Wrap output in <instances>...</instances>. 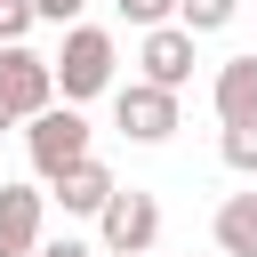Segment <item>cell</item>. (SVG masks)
<instances>
[{"instance_id":"cell-1","label":"cell","mask_w":257,"mask_h":257,"mask_svg":"<svg viewBox=\"0 0 257 257\" xmlns=\"http://www.w3.org/2000/svg\"><path fill=\"white\" fill-rule=\"evenodd\" d=\"M48 72H56L64 104H80V96H104V88H112V32H96V24H72V32H64V48L48 56Z\"/></svg>"},{"instance_id":"cell-2","label":"cell","mask_w":257,"mask_h":257,"mask_svg":"<svg viewBox=\"0 0 257 257\" xmlns=\"http://www.w3.org/2000/svg\"><path fill=\"white\" fill-rule=\"evenodd\" d=\"M80 161H88V120H80L72 104H48V112L32 120V169L56 185V177L80 169Z\"/></svg>"},{"instance_id":"cell-3","label":"cell","mask_w":257,"mask_h":257,"mask_svg":"<svg viewBox=\"0 0 257 257\" xmlns=\"http://www.w3.org/2000/svg\"><path fill=\"white\" fill-rule=\"evenodd\" d=\"M0 104H8L16 120H40V112L56 104V72H48V56H32V48H0Z\"/></svg>"},{"instance_id":"cell-4","label":"cell","mask_w":257,"mask_h":257,"mask_svg":"<svg viewBox=\"0 0 257 257\" xmlns=\"http://www.w3.org/2000/svg\"><path fill=\"white\" fill-rule=\"evenodd\" d=\"M112 120H120V137H137V145H161V137L177 128V96L153 88V80H128V88L112 96Z\"/></svg>"},{"instance_id":"cell-5","label":"cell","mask_w":257,"mask_h":257,"mask_svg":"<svg viewBox=\"0 0 257 257\" xmlns=\"http://www.w3.org/2000/svg\"><path fill=\"white\" fill-rule=\"evenodd\" d=\"M153 233H161V201L153 193H112L104 201V249L112 257H145Z\"/></svg>"},{"instance_id":"cell-6","label":"cell","mask_w":257,"mask_h":257,"mask_svg":"<svg viewBox=\"0 0 257 257\" xmlns=\"http://www.w3.org/2000/svg\"><path fill=\"white\" fill-rule=\"evenodd\" d=\"M137 64H145V80H153V88H169V96H177V88L193 80V32H185V24H161V32H145Z\"/></svg>"},{"instance_id":"cell-7","label":"cell","mask_w":257,"mask_h":257,"mask_svg":"<svg viewBox=\"0 0 257 257\" xmlns=\"http://www.w3.org/2000/svg\"><path fill=\"white\" fill-rule=\"evenodd\" d=\"M0 257H40V193L0 185Z\"/></svg>"},{"instance_id":"cell-8","label":"cell","mask_w":257,"mask_h":257,"mask_svg":"<svg viewBox=\"0 0 257 257\" xmlns=\"http://www.w3.org/2000/svg\"><path fill=\"white\" fill-rule=\"evenodd\" d=\"M217 120L225 128H249L257 120V56H225L217 64Z\"/></svg>"},{"instance_id":"cell-9","label":"cell","mask_w":257,"mask_h":257,"mask_svg":"<svg viewBox=\"0 0 257 257\" xmlns=\"http://www.w3.org/2000/svg\"><path fill=\"white\" fill-rule=\"evenodd\" d=\"M112 193H120V185L104 177V161H80V169H64V177H56V201H64L72 217H104V201H112Z\"/></svg>"},{"instance_id":"cell-10","label":"cell","mask_w":257,"mask_h":257,"mask_svg":"<svg viewBox=\"0 0 257 257\" xmlns=\"http://www.w3.org/2000/svg\"><path fill=\"white\" fill-rule=\"evenodd\" d=\"M217 249L225 257H257V193H233L217 209Z\"/></svg>"},{"instance_id":"cell-11","label":"cell","mask_w":257,"mask_h":257,"mask_svg":"<svg viewBox=\"0 0 257 257\" xmlns=\"http://www.w3.org/2000/svg\"><path fill=\"white\" fill-rule=\"evenodd\" d=\"M233 8H241V0H177L185 32H225V24H233Z\"/></svg>"},{"instance_id":"cell-12","label":"cell","mask_w":257,"mask_h":257,"mask_svg":"<svg viewBox=\"0 0 257 257\" xmlns=\"http://www.w3.org/2000/svg\"><path fill=\"white\" fill-rule=\"evenodd\" d=\"M32 32V0H0V48H24Z\"/></svg>"},{"instance_id":"cell-13","label":"cell","mask_w":257,"mask_h":257,"mask_svg":"<svg viewBox=\"0 0 257 257\" xmlns=\"http://www.w3.org/2000/svg\"><path fill=\"white\" fill-rule=\"evenodd\" d=\"M225 169H257V120L249 128H225Z\"/></svg>"},{"instance_id":"cell-14","label":"cell","mask_w":257,"mask_h":257,"mask_svg":"<svg viewBox=\"0 0 257 257\" xmlns=\"http://www.w3.org/2000/svg\"><path fill=\"white\" fill-rule=\"evenodd\" d=\"M120 16H128V24H145V32H161V24L177 16V0H120Z\"/></svg>"},{"instance_id":"cell-15","label":"cell","mask_w":257,"mask_h":257,"mask_svg":"<svg viewBox=\"0 0 257 257\" xmlns=\"http://www.w3.org/2000/svg\"><path fill=\"white\" fill-rule=\"evenodd\" d=\"M80 8H88V0H32V16H48V24H72Z\"/></svg>"},{"instance_id":"cell-16","label":"cell","mask_w":257,"mask_h":257,"mask_svg":"<svg viewBox=\"0 0 257 257\" xmlns=\"http://www.w3.org/2000/svg\"><path fill=\"white\" fill-rule=\"evenodd\" d=\"M40 257H96V249H88V241H48Z\"/></svg>"},{"instance_id":"cell-17","label":"cell","mask_w":257,"mask_h":257,"mask_svg":"<svg viewBox=\"0 0 257 257\" xmlns=\"http://www.w3.org/2000/svg\"><path fill=\"white\" fill-rule=\"evenodd\" d=\"M8 120H16V112H8V104H0V128H8Z\"/></svg>"}]
</instances>
